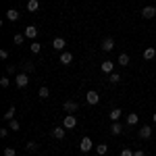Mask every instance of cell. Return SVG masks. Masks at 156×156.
Wrapping results in <instances>:
<instances>
[{"label": "cell", "instance_id": "cell-1", "mask_svg": "<svg viewBox=\"0 0 156 156\" xmlns=\"http://www.w3.org/2000/svg\"><path fill=\"white\" fill-rule=\"evenodd\" d=\"M62 110H65V112H69V115H71V112H77V110H79V104H77V102H73V100H67V102L62 104Z\"/></svg>", "mask_w": 156, "mask_h": 156}, {"label": "cell", "instance_id": "cell-2", "mask_svg": "<svg viewBox=\"0 0 156 156\" xmlns=\"http://www.w3.org/2000/svg\"><path fill=\"white\" fill-rule=\"evenodd\" d=\"M15 83H17V87H25V85L29 83V77H27V73H19V75L15 77Z\"/></svg>", "mask_w": 156, "mask_h": 156}, {"label": "cell", "instance_id": "cell-3", "mask_svg": "<svg viewBox=\"0 0 156 156\" xmlns=\"http://www.w3.org/2000/svg\"><path fill=\"white\" fill-rule=\"evenodd\" d=\"M65 46H67V42H65L62 37H54V40H52V48H54V50L65 52Z\"/></svg>", "mask_w": 156, "mask_h": 156}, {"label": "cell", "instance_id": "cell-4", "mask_svg": "<svg viewBox=\"0 0 156 156\" xmlns=\"http://www.w3.org/2000/svg\"><path fill=\"white\" fill-rule=\"evenodd\" d=\"M75 125H77V119H75L73 115H67L65 121H62V127H65V129H73Z\"/></svg>", "mask_w": 156, "mask_h": 156}, {"label": "cell", "instance_id": "cell-5", "mask_svg": "<svg viewBox=\"0 0 156 156\" xmlns=\"http://www.w3.org/2000/svg\"><path fill=\"white\" fill-rule=\"evenodd\" d=\"M92 148H94V144H92V140H90V137H83V140L79 142V150H81V152H90Z\"/></svg>", "mask_w": 156, "mask_h": 156}, {"label": "cell", "instance_id": "cell-6", "mask_svg": "<svg viewBox=\"0 0 156 156\" xmlns=\"http://www.w3.org/2000/svg\"><path fill=\"white\" fill-rule=\"evenodd\" d=\"M23 36L29 37V40H34V37L37 36V27H34V25H27V27L23 29Z\"/></svg>", "mask_w": 156, "mask_h": 156}, {"label": "cell", "instance_id": "cell-7", "mask_svg": "<svg viewBox=\"0 0 156 156\" xmlns=\"http://www.w3.org/2000/svg\"><path fill=\"white\" fill-rule=\"evenodd\" d=\"M112 48H115V40H112V37H104V40H102V50H104V52H110Z\"/></svg>", "mask_w": 156, "mask_h": 156}, {"label": "cell", "instance_id": "cell-8", "mask_svg": "<svg viewBox=\"0 0 156 156\" xmlns=\"http://www.w3.org/2000/svg\"><path fill=\"white\" fill-rule=\"evenodd\" d=\"M100 69H102V73H115L112 71V69H115V62H112V60H102Z\"/></svg>", "mask_w": 156, "mask_h": 156}, {"label": "cell", "instance_id": "cell-9", "mask_svg": "<svg viewBox=\"0 0 156 156\" xmlns=\"http://www.w3.org/2000/svg\"><path fill=\"white\" fill-rule=\"evenodd\" d=\"M85 100H87V104H98L100 102V96H98L96 92H87L85 94Z\"/></svg>", "mask_w": 156, "mask_h": 156}, {"label": "cell", "instance_id": "cell-10", "mask_svg": "<svg viewBox=\"0 0 156 156\" xmlns=\"http://www.w3.org/2000/svg\"><path fill=\"white\" fill-rule=\"evenodd\" d=\"M154 15H156L154 6H144V11H142V17H144V19H152Z\"/></svg>", "mask_w": 156, "mask_h": 156}, {"label": "cell", "instance_id": "cell-11", "mask_svg": "<svg viewBox=\"0 0 156 156\" xmlns=\"http://www.w3.org/2000/svg\"><path fill=\"white\" fill-rule=\"evenodd\" d=\"M137 123H140L137 112H129V115H127V125H129V127H133V125H137Z\"/></svg>", "mask_w": 156, "mask_h": 156}, {"label": "cell", "instance_id": "cell-12", "mask_svg": "<svg viewBox=\"0 0 156 156\" xmlns=\"http://www.w3.org/2000/svg\"><path fill=\"white\" fill-rule=\"evenodd\" d=\"M121 115H123V110H121V108H112V110L108 112V117H110V121H112V123H115V121H119Z\"/></svg>", "mask_w": 156, "mask_h": 156}, {"label": "cell", "instance_id": "cell-13", "mask_svg": "<svg viewBox=\"0 0 156 156\" xmlns=\"http://www.w3.org/2000/svg\"><path fill=\"white\" fill-rule=\"evenodd\" d=\"M60 62H62V65H71L73 62V54L71 52H60Z\"/></svg>", "mask_w": 156, "mask_h": 156}, {"label": "cell", "instance_id": "cell-14", "mask_svg": "<svg viewBox=\"0 0 156 156\" xmlns=\"http://www.w3.org/2000/svg\"><path fill=\"white\" fill-rule=\"evenodd\" d=\"M150 135H152V127H148V125H146V127L140 129V137H142V140H148Z\"/></svg>", "mask_w": 156, "mask_h": 156}, {"label": "cell", "instance_id": "cell-15", "mask_svg": "<svg viewBox=\"0 0 156 156\" xmlns=\"http://www.w3.org/2000/svg\"><path fill=\"white\" fill-rule=\"evenodd\" d=\"M37 9H40V2L37 0H27V11L29 12H36Z\"/></svg>", "mask_w": 156, "mask_h": 156}, {"label": "cell", "instance_id": "cell-16", "mask_svg": "<svg viewBox=\"0 0 156 156\" xmlns=\"http://www.w3.org/2000/svg\"><path fill=\"white\" fill-rule=\"evenodd\" d=\"M110 131H112V135H119V133H123V125H121L119 121H115L112 127H110Z\"/></svg>", "mask_w": 156, "mask_h": 156}, {"label": "cell", "instance_id": "cell-17", "mask_svg": "<svg viewBox=\"0 0 156 156\" xmlns=\"http://www.w3.org/2000/svg\"><path fill=\"white\" fill-rule=\"evenodd\" d=\"M6 19H9V21H17V19H19V11L9 9V11H6Z\"/></svg>", "mask_w": 156, "mask_h": 156}, {"label": "cell", "instance_id": "cell-18", "mask_svg": "<svg viewBox=\"0 0 156 156\" xmlns=\"http://www.w3.org/2000/svg\"><path fill=\"white\" fill-rule=\"evenodd\" d=\"M52 135H54L56 140H62V137H65V127H54V129H52Z\"/></svg>", "mask_w": 156, "mask_h": 156}, {"label": "cell", "instance_id": "cell-19", "mask_svg": "<svg viewBox=\"0 0 156 156\" xmlns=\"http://www.w3.org/2000/svg\"><path fill=\"white\" fill-rule=\"evenodd\" d=\"M117 62H119L121 67H127V65H129V54H125V52L119 54V60H117Z\"/></svg>", "mask_w": 156, "mask_h": 156}, {"label": "cell", "instance_id": "cell-20", "mask_svg": "<svg viewBox=\"0 0 156 156\" xmlns=\"http://www.w3.org/2000/svg\"><path fill=\"white\" fill-rule=\"evenodd\" d=\"M154 56H156V50H154V48H146V50H144V58H146V60H152Z\"/></svg>", "mask_w": 156, "mask_h": 156}, {"label": "cell", "instance_id": "cell-21", "mask_svg": "<svg viewBox=\"0 0 156 156\" xmlns=\"http://www.w3.org/2000/svg\"><path fill=\"white\" fill-rule=\"evenodd\" d=\"M23 40H25L23 34H15V36H12V44H15V46H21V44H23Z\"/></svg>", "mask_w": 156, "mask_h": 156}, {"label": "cell", "instance_id": "cell-22", "mask_svg": "<svg viewBox=\"0 0 156 156\" xmlns=\"http://www.w3.org/2000/svg\"><path fill=\"white\" fill-rule=\"evenodd\" d=\"M15 112H17V110H15V106H11L6 112H4V121H12V119H15Z\"/></svg>", "mask_w": 156, "mask_h": 156}, {"label": "cell", "instance_id": "cell-23", "mask_svg": "<svg viewBox=\"0 0 156 156\" xmlns=\"http://www.w3.org/2000/svg\"><path fill=\"white\" fill-rule=\"evenodd\" d=\"M29 50H31L34 54H37V52L42 50V44H40V42H31V44H29Z\"/></svg>", "mask_w": 156, "mask_h": 156}, {"label": "cell", "instance_id": "cell-24", "mask_svg": "<svg viewBox=\"0 0 156 156\" xmlns=\"http://www.w3.org/2000/svg\"><path fill=\"white\" fill-rule=\"evenodd\" d=\"M96 152H98L100 156H104V154L108 152V146H106V144H98V146H96Z\"/></svg>", "mask_w": 156, "mask_h": 156}, {"label": "cell", "instance_id": "cell-25", "mask_svg": "<svg viewBox=\"0 0 156 156\" xmlns=\"http://www.w3.org/2000/svg\"><path fill=\"white\" fill-rule=\"evenodd\" d=\"M9 129H12V131H19V129H21V125H19V121H17V119L9 121Z\"/></svg>", "mask_w": 156, "mask_h": 156}, {"label": "cell", "instance_id": "cell-26", "mask_svg": "<svg viewBox=\"0 0 156 156\" xmlns=\"http://www.w3.org/2000/svg\"><path fill=\"white\" fill-rule=\"evenodd\" d=\"M37 96H40V98H44V100H46V98L50 96L48 87H44V85H42V87H40V92H37Z\"/></svg>", "mask_w": 156, "mask_h": 156}, {"label": "cell", "instance_id": "cell-27", "mask_svg": "<svg viewBox=\"0 0 156 156\" xmlns=\"http://www.w3.org/2000/svg\"><path fill=\"white\" fill-rule=\"evenodd\" d=\"M21 69H23L21 73H31V71H34V62H23V67H21Z\"/></svg>", "mask_w": 156, "mask_h": 156}, {"label": "cell", "instance_id": "cell-28", "mask_svg": "<svg viewBox=\"0 0 156 156\" xmlns=\"http://www.w3.org/2000/svg\"><path fill=\"white\" fill-rule=\"evenodd\" d=\"M108 79H110L112 83H119V81H121V75H119V73H110V77H108Z\"/></svg>", "mask_w": 156, "mask_h": 156}, {"label": "cell", "instance_id": "cell-29", "mask_svg": "<svg viewBox=\"0 0 156 156\" xmlns=\"http://www.w3.org/2000/svg\"><path fill=\"white\" fill-rule=\"evenodd\" d=\"M0 85H2V87H9V85H11V79H9V77H0Z\"/></svg>", "mask_w": 156, "mask_h": 156}, {"label": "cell", "instance_id": "cell-30", "mask_svg": "<svg viewBox=\"0 0 156 156\" xmlns=\"http://www.w3.org/2000/svg\"><path fill=\"white\" fill-rule=\"evenodd\" d=\"M25 148H27V150H31V152H36V150H37V144H36V142H27V146H25Z\"/></svg>", "mask_w": 156, "mask_h": 156}, {"label": "cell", "instance_id": "cell-31", "mask_svg": "<svg viewBox=\"0 0 156 156\" xmlns=\"http://www.w3.org/2000/svg\"><path fill=\"white\" fill-rule=\"evenodd\" d=\"M4 156H17L15 148H4Z\"/></svg>", "mask_w": 156, "mask_h": 156}, {"label": "cell", "instance_id": "cell-32", "mask_svg": "<svg viewBox=\"0 0 156 156\" xmlns=\"http://www.w3.org/2000/svg\"><path fill=\"white\" fill-rule=\"evenodd\" d=\"M15 71H17V67H15V65H6V73H9V75H12Z\"/></svg>", "mask_w": 156, "mask_h": 156}, {"label": "cell", "instance_id": "cell-33", "mask_svg": "<svg viewBox=\"0 0 156 156\" xmlns=\"http://www.w3.org/2000/svg\"><path fill=\"white\" fill-rule=\"evenodd\" d=\"M0 58H2V60H6V58H9V50H4V48L0 50Z\"/></svg>", "mask_w": 156, "mask_h": 156}, {"label": "cell", "instance_id": "cell-34", "mask_svg": "<svg viewBox=\"0 0 156 156\" xmlns=\"http://www.w3.org/2000/svg\"><path fill=\"white\" fill-rule=\"evenodd\" d=\"M121 156H133V152L129 148H125V150H121Z\"/></svg>", "mask_w": 156, "mask_h": 156}, {"label": "cell", "instance_id": "cell-35", "mask_svg": "<svg viewBox=\"0 0 156 156\" xmlns=\"http://www.w3.org/2000/svg\"><path fill=\"white\" fill-rule=\"evenodd\" d=\"M6 135H9V127L6 129H0V137H6Z\"/></svg>", "mask_w": 156, "mask_h": 156}, {"label": "cell", "instance_id": "cell-36", "mask_svg": "<svg viewBox=\"0 0 156 156\" xmlns=\"http://www.w3.org/2000/svg\"><path fill=\"white\" fill-rule=\"evenodd\" d=\"M133 156H146V154L142 152V150H137V152H133Z\"/></svg>", "mask_w": 156, "mask_h": 156}, {"label": "cell", "instance_id": "cell-37", "mask_svg": "<svg viewBox=\"0 0 156 156\" xmlns=\"http://www.w3.org/2000/svg\"><path fill=\"white\" fill-rule=\"evenodd\" d=\"M152 121H154V123H156V112H154V115H152Z\"/></svg>", "mask_w": 156, "mask_h": 156}, {"label": "cell", "instance_id": "cell-38", "mask_svg": "<svg viewBox=\"0 0 156 156\" xmlns=\"http://www.w3.org/2000/svg\"><path fill=\"white\" fill-rule=\"evenodd\" d=\"M154 9H156V6H154Z\"/></svg>", "mask_w": 156, "mask_h": 156}]
</instances>
